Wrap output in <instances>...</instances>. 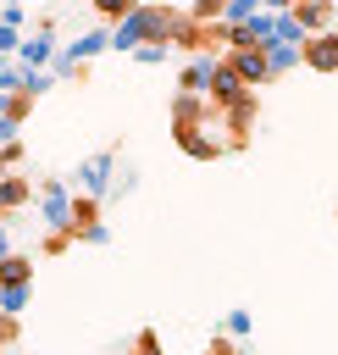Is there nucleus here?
Segmentation results:
<instances>
[{
  "instance_id": "nucleus-1",
  "label": "nucleus",
  "mask_w": 338,
  "mask_h": 355,
  "mask_svg": "<svg viewBox=\"0 0 338 355\" xmlns=\"http://www.w3.org/2000/svg\"><path fill=\"white\" fill-rule=\"evenodd\" d=\"M39 216L50 233H72V194L61 178H39Z\"/></svg>"
},
{
  "instance_id": "nucleus-2",
  "label": "nucleus",
  "mask_w": 338,
  "mask_h": 355,
  "mask_svg": "<svg viewBox=\"0 0 338 355\" xmlns=\"http://www.w3.org/2000/svg\"><path fill=\"white\" fill-rule=\"evenodd\" d=\"M244 94H249V89L233 78V67L216 61V72H211V83H205V105H211V111H227V105H238Z\"/></svg>"
},
{
  "instance_id": "nucleus-3",
  "label": "nucleus",
  "mask_w": 338,
  "mask_h": 355,
  "mask_svg": "<svg viewBox=\"0 0 338 355\" xmlns=\"http://www.w3.org/2000/svg\"><path fill=\"white\" fill-rule=\"evenodd\" d=\"M111 166H116L111 150H105V155H89V161L78 166V189H83V200H100V194L111 189Z\"/></svg>"
},
{
  "instance_id": "nucleus-4",
  "label": "nucleus",
  "mask_w": 338,
  "mask_h": 355,
  "mask_svg": "<svg viewBox=\"0 0 338 355\" xmlns=\"http://www.w3.org/2000/svg\"><path fill=\"white\" fill-rule=\"evenodd\" d=\"M17 55H22V61H17L22 72H44V61H55V39H50V22H44L39 33H28V39L17 44Z\"/></svg>"
},
{
  "instance_id": "nucleus-5",
  "label": "nucleus",
  "mask_w": 338,
  "mask_h": 355,
  "mask_svg": "<svg viewBox=\"0 0 338 355\" xmlns=\"http://www.w3.org/2000/svg\"><path fill=\"white\" fill-rule=\"evenodd\" d=\"M172 139H177V150H183L188 161H216V155L227 150V144H222V139H211L205 128H172Z\"/></svg>"
},
{
  "instance_id": "nucleus-6",
  "label": "nucleus",
  "mask_w": 338,
  "mask_h": 355,
  "mask_svg": "<svg viewBox=\"0 0 338 355\" xmlns=\"http://www.w3.org/2000/svg\"><path fill=\"white\" fill-rule=\"evenodd\" d=\"M299 61L310 72H338V33H310L305 50H299Z\"/></svg>"
},
{
  "instance_id": "nucleus-7",
  "label": "nucleus",
  "mask_w": 338,
  "mask_h": 355,
  "mask_svg": "<svg viewBox=\"0 0 338 355\" xmlns=\"http://www.w3.org/2000/svg\"><path fill=\"white\" fill-rule=\"evenodd\" d=\"M211 116H222V128H227V144H244V139H249V128H255V94H244L238 105H227V111H211Z\"/></svg>"
},
{
  "instance_id": "nucleus-8",
  "label": "nucleus",
  "mask_w": 338,
  "mask_h": 355,
  "mask_svg": "<svg viewBox=\"0 0 338 355\" xmlns=\"http://www.w3.org/2000/svg\"><path fill=\"white\" fill-rule=\"evenodd\" d=\"M294 28L310 39V33H332V6H288Z\"/></svg>"
},
{
  "instance_id": "nucleus-9",
  "label": "nucleus",
  "mask_w": 338,
  "mask_h": 355,
  "mask_svg": "<svg viewBox=\"0 0 338 355\" xmlns=\"http://www.w3.org/2000/svg\"><path fill=\"white\" fill-rule=\"evenodd\" d=\"M299 50H305V44H283V39H266V44H260V55H266V72H272V78L294 72V67H299Z\"/></svg>"
},
{
  "instance_id": "nucleus-10",
  "label": "nucleus",
  "mask_w": 338,
  "mask_h": 355,
  "mask_svg": "<svg viewBox=\"0 0 338 355\" xmlns=\"http://www.w3.org/2000/svg\"><path fill=\"white\" fill-rule=\"evenodd\" d=\"M211 122V105L199 94H177L172 100V128H205Z\"/></svg>"
},
{
  "instance_id": "nucleus-11",
  "label": "nucleus",
  "mask_w": 338,
  "mask_h": 355,
  "mask_svg": "<svg viewBox=\"0 0 338 355\" xmlns=\"http://www.w3.org/2000/svg\"><path fill=\"white\" fill-rule=\"evenodd\" d=\"M0 288H33V255H6L0 261Z\"/></svg>"
},
{
  "instance_id": "nucleus-12",
  "label": "nucleus",
  "mask_w": 338,
  "mask_h": 355,
  "mask_svg": "<svg viewBox=\"0 0 338 355\" xmlns=\"http://www.w3.org/2000/svg\"><path fill=\"white\" fill-rule=\"evenodd\" d=\"M211 72H216V55H194V61L183 67V89H177V94H199V100H205Z\"/></svg>"
},
{
  "instance_id": "nucleus-13",
  "label": "nucleus",
  "mask_w": 338,
  "mask_h": 355,
  "mask_svg": "<svg viewBox=\"0 0 338 355\" xmlns=\"http://www.w3.org/2000/svg\"><path fill=\"white\" fill-rule=\"evenodd\" d=\"M22 205H28V178L6 172V178H0V216H11V211H22Z\"/></svg>"
},
{
  "instance_id": "nucleus-14",
  "label": "nucleus",
  "mask_w": 338,
  "mask_h": 355,
  "mask_svg": "<svg viewBox=\"0 0 338 355\" xmlns=\"http://www.w3.org/2000/svg\"><path fill=\"white\" fill-rule=\"evenodd\" d=\"M94 222H100V200H83V194H78V200H72V233H78V227H94Z\"/></svg>"
},
{
  "instance_id": "nucleus-15",
  "label": "nucleus",
  "mask_w": 338,
  "mask_h": 355,
  "mask_svg": "<svg viewBox=\"0 0 338 355\" xmlns=\"http://www.w3.org/2000/svg\"><path fill=\"white\" fill-rule=\"evenodd\" d=\"M28 305V288H0V316H11L17 322V311Z\"/></svg>"
},
{
  "instance_id": "nucleus-16",
  "label": "nucleus",
  "mask_w": 338,
  "mask_h": 355,
  "mask_svg": "<svg viewBox=\"0 0 338 355\" xmlns=\"http://www.w3.org/2000/svg\"><path fill=\"white\" fill-rule=\"evenodd\" d=\"M94 11H100V17H105V22H111V28H116V22H122V17H127V11H133V0H100V6H94Z\"/></svg>"
},
{
  "instance_id": "nucleus-17",
  "label": "nucleus",
  "mask_w": 338,
  "mask_h": 355,
  "mask_svg": "<svg viewBox=\"0 0 338 355\" xmlns=\"http://www.w3.org/2000/svg\"><path fill=\"white\" fill-rule=\"evenodd\" d=\"M17 83H22V67H17V61H0V100L17 94Z\"/></svg>"
},
{
  "instance_id": "nucleus-18",
  "label": "nucleus",
  "mask_w": 338,
  "mask_h": 355,
  "mask_svg": "<svg viewBox=\"0 0 338 355\" xmlns=\"http://www.w3.org/2000/svg\"><path fill=\"white\" fill-rule=\"evenodd\" d=\"M72 239H83V244H111V227H105V222H94V227H78Z\"/></svg>"
},
{
  "instance_id": "nucleus-19",
  "label": "nucleus",
  "mask_w": 338,
  "mask_h": 355,
  "mask_svg": "<svg viewBox=\"0 0 338 355\" xmlns=\"http://www.w3.org/2000/svg\"><path fill=\"white\" fill-rule=\"evenodd\" d=\"M17 161H22V139H11V144H0V178H6V172H11Z\"/></svg>"
},
{
  "instance_id": "nucleus-20",
  "label": "nucleus",
  "mask_w": 338,
  "mask_h": 355,
  "mask_svg": "<svg viewBox=\"0 0 338 355\" xmlns=\"http://www.w3.org/2000/svg\"><path fill=\"white\" fill-rule=\"evenodd\" d=\"M133 355H161V338H155V333H150V327H144V333H139V338H133Z\"/></svg>"
},
{
  "instance_id": "nucleus-21",
  "label": "nucleus",
  "mask_w": 338,
  "mask_h": 355,
  "mask_svg": "<svg viewBox=\"0 0 338 355\" xmlns=\"http://www.w3.org/2000/svg\"><path fill=\"white\" fill-rule=\"evenodd\" d=\"M244 333H249V311H233L227 316V338H244Z\"/></svg>"
},
{
  "instance_id": "nucleus-22",
  "label": "nucleus",
  "mask_w": 338,
  "mask_h": 355,
  "mask_svg": "<svg viewBox=\"0 0 338 355\" xmlns=\"http://www.w3.org/2000/svg\"><path fill=\"white\" fill-rule=\"evenodd\" d=\"M17 44H22V33H11V28H0V61H11V55H17Z\"/></svg>"
},
{
  "instance_id": "nucleus-23",
  "label": "nucleus",
  "mask_w": 338,
  "mask_h": 355,
  "mask_svg": "<svg viewBox=\"0 0 338 355\" xmlns=\"http://www.w3.org/2000/svg\"><path fill=\"white\" fill-rule=\"evenodd\" d=\"M17 139V122H11V111H6V100H0V144H11Z\"/></svg>"
},
{
  "instance_id": "nucleus-24",
  "label": "nucleus",
  "mask_w": 338,
  "mask_h": 355,
  "mask_svg": "<svg viewBox=\"0 0 338 355\" xmlns=\"http://www.w3.org/2000/svg\"><path fill=\"white\" fill-rule=\"evenodd\" d=\"M66 244H72V233H50V239H44V255H61Z\"/></svg>"
},
{
  "instance_id": "nucleus-25",
  "label": "nucleus",
  "mask_w": 338,
  "mask_h": 355,
  "mask_svg": "<svg viewBox=\"0 0 338 355\" xmlns=\"http://www.w3.org/2000/svg\"><path fill=\"white\" fill-rule=\"evenodd\" d=\"M205 355H233V344H227V338H211V344H205Z\"/></svg>"
},
{
  "instance_id": "nucleus-26",
  "label": "nucleus",
  "mask_w": 338,
  "mask_h": 355,
  "mask_svg": "<svg viewBox=\"0 0 338 355\" xmlns=\"http://www.w3.org/2000/svg\"><path fill=\"white\" fill-rule=\"evenodd\" d=\"M11 255V239H6V222H0V261Z\"/></svg>"
}]
</instances>
